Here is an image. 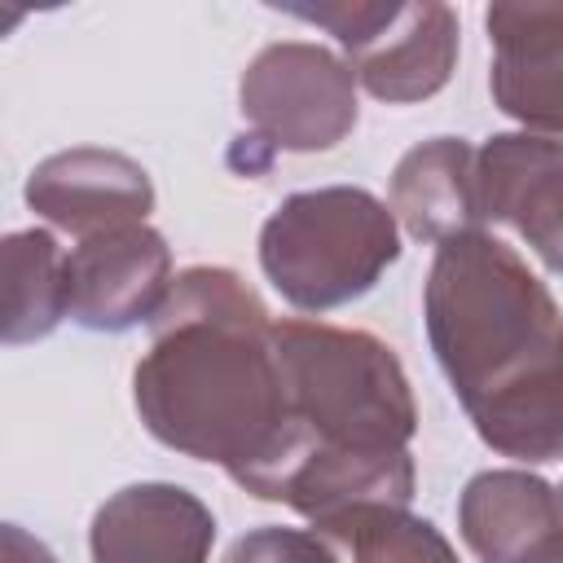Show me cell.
<instances>
[{
  "label": "cell",
  "mask_w": 563,
  "mask_h": 563,
  "mask_svg": "<svg viewBox=\"0 0 563 563\" xmlns=\"http://www.w3.org/2000/svg\"><path fill=\"white\" fill-rule=\"evenodd\" d=\"M422 321L475 435L501 457L554 462L559 303L528 260L488 229L444 238L422 282Z\"/></svg>",
  "instance_id": "7a4b0ae2"
},
{
  "label": "cell",
  "mask_w": 563,
  "mask_h": 563,
  "mask_svg": "<svg viewBox=\"0 0 563 563\" xmlns=\"http://www.w3.org/2000/svg\"><path fill=\"white\" fill-rule=\"evenodd\" d=\"M66 321V255L48 229L0 233V343H40Z\"/></svg>",
  "instance_id": "5bb4252c"
},
{
  "label": "cell",
  "mask_w": 563,
  "mask_h": 563,
  "mask_svg": "<svg viewBox=\"0 0 563 563\" xmlns=\"http://www.w3.org/2000/svg\"><path fill=\"white\" fill-rule=\"evenodd\" d=\"M396 260L400 229L387 202L361 185L299 189L260 229V268L299 312H330L369 295Z\"/></svg>",
  "instance_id": "277c9868"
},
{
  "label": "cell",
  "mask_w": 563,
  "mask_h": 563,
  "mask_svg": "<svg viewBox=\"0 0 563 563\" xmlns=\"http://www.w3.org/2000/svg\"><path fill=\"white\" fill-rule=\"evenodd\" d=\"M211 506L167 479H141L110 493L88 528L92 563H211Z\"/></svg>",
  "instance_id": "30bf717a"
},
{
  "label": "cell",
  "mask_w": 563,
  "mask_h": 563,
  "mask_svg": "<svg viewBox=\"0 0 563 563\" xmlns=\"http://www.w3.org/2000/svg\"><path fill=\"white\" fill-rule=\"evenodd\" d=\"M172 290V246L150 224H119L66 255V317L97 334L150 325Z\"/></svg>",
  "instance_id": "52a82bcc"
},
{
  "label": "cell",
  "mask_w": 563,
  "mask_h": 563,
  "mask_svg": "<svg viewBox=\"0 0 563 563\" xmlns=\"http://www.w3.org/2000/svg\"><path fill=\"white\" fill-rule=\"evenodd\" d=\"M22 198L40 220L79 242L119 224H145L154 211L150 172L136 158L97 145H75L35 163Z\"/></svg>",
  "instance_id": "ba28073f"
},
{
  "label": "cell",
  "mask_w": 563,
  "mask_h": 563,
  "mask_svg": "<svg viewBox=\"0 0 563 563\" xmlns=\"http://www.w3.org/2000/svg\"><path fill=\"white\" fill-rule=\"evenodd\" d=\"M457 532L479 563H559V493L519 466L479 471L457 493Z\"/></svg>",
  "instance_id": "8fae6325"
},
{
  "label": "cell",
  "mask_w": 563,
  "mask_h": 563,
  "mask_svg": "<svg viewBox=\"0 0 563 563\" xmlns=\"http://www.w3.org/2000/svg\"><path fill=\"white\" fill-rule=\"evenodd\" d=\"M273 352L286 396L282 435L238 488L303 519L409 506L418 405L396 352L369 330L295 317L273 321Z\"/></svg>",
  "instance_id": "6da1fadb"
},
{
  "label": "cell",
  "mask_w": 563,
  "mask_h": 563,
  "mask_svg": "<svg viewBox=\"0 0 563 563\" xmlns=\"http://www.w3.org/2000/svg\"><path fill=\"white\" fill-rule=\"evenodd\" d=\"M224 563H339L334 550L312 532V528H255L238 537L224 554Z\"/></svg>",
  "instance_id": "2e32d148"
},
{
  "label": "cell",
  "mask_w": 563,
  "mask_h": 563,
  "mask_svg": "<svg viewBox=\"0 0 563 563\" xmlns=\"http://www.w3.org/2000/svg\"><path fill=\"white\" fill-rule=\"evenodd\" d=\"M0 563H57V554L35 532L0 519Z\"/></svg>",
  "instance_id": "e0dca14e"
},
{
  "label": "cell",
  "mask_w": 563,
  "mask_h": 563,
  "mask_svg": "<svg viewBox=\"0 0 563 563\" xmlns=\"http://www.w3.org/2000/svg\"><path fill=\"white\" fill-rule=\"evenodd\" d=\"M277 9L330 31L347 53L352 79L387 106L435 97L457 66V13L440 0H317Z\"/></svg>",
  "instance_id": "5b68a950"
},
{
  "label": "cell",
  "mask_w": 563,
  "mask_h": 563,
  "mask_svg": "<svg viewBox=\"0 0 563 563\" xmlns=\"http://www.w3.org/2000/svg\"><path fill=\"white\" fill-rule=\"evenodd\" d=\"M387 211L396 229L431 246L484 229L475 211V145L462 136H431L405 150L391 167Z\"/></svg>",
  "instance_id": "4fadbf2b"
},
{
  "label": "cell",
  "mask_w": 563,
  "mask_h": 563,
  "mask_svg": "<svg viewBox=\"0 0 563 563\" xmlns=\"http://www.w3.org/2000/svg\"><path fill=\"white\" fill-rule=\"evenodd\" d=\"M132 400L158 444L242 484L273 453L286 413L264 299L220 264L176 273L150 317Z\"/></svg>",
  "instance_id": "3957f363"
},
{
  "label": "cell",
  "mask_w": 563,
  "mask_h": 563,
  "mask_svg": "<svg viewBox=\"0 0 563 563\" xmlns=\"http://www.w3.org/2000/svg\"><path fill=\"white\" fill-rule=\"evenodd\" d=\"M493 40V101L519 119L523 132L559 136V66H563V4H493L484 13Z\"/></svg>",
  "instance_id": "7c38bea8"
},
{
  "label": "cell",
  "mask_w": 563,
  "mask_h": 563,
  "mask_svg": "<svg viewBox=\"0 0 563 563\" xmlns=\"http://www.w3.org/2000/svg\"><path fill=\"white\" fill-rule=\"evenodd\" d=\"M339 563H457L449 537L409 506H347L312 519Z\"/></svg>",
  "instance_id": "9a60e30c"
},
{
  "label": "cell",
  "mask_w": 563,
  "mask_h": 563,
  "mask_svg": "<svg viewBox=\"0 0 563 563\" xmlns=\"http://www.w3.org/2000/svg\"><path fill=\"white\" fill-rule=\"evenodd\" d=\"M563 150L559 136L497 132L475 150V211L479 224L515 229L550 273H559V220H563Z\"/></svg>",
  "instance_id": "9c48e42d"
},
{
  "label": "cell",
  "mask_w": 563,
  "mask_h": 563,
  "mask_svg": "<svg viewBox=\"0 0 563 563\" xmlns=\"http://www.w3.org/2000/svg\"><path fill=\"white\" fill-rule=\"evenodd\" d=\"M238 110L251 141L264 145V163L273 154L334 150L356 128V79L339 53L312 40H277L246 62Z\"/></svg>",
  "instance_id": "8992f818"
}]
</instances>
